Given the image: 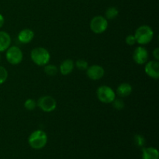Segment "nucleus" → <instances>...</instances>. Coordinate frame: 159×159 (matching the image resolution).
Masks as SVG:
<instances>
[{
    "mask_svg": "<svg viewBox=\"0 0 159 159\" xmlns=\"http://www.w3.org/2000/svg\"><path fill=\"white\" fill-rule=\"evenodd\" d=\"M48 135L43 130H37L30 134L28 138V144L34 150H40L48 144Z\"/></svg>",
    "mask_w": 159,
    "mask_h": 159,
    "instance_id": "nucleus-1",
    "label": "nucleus"
},
{
    "mask_svg": "<svg viewBox=\"0 0 159 159\" xmlns=\"http://www.w3.org/2000/svg\"><path fill=\"white\" fill-rule=\"evenodd\" d=\"M30 58L37 66L43 67L49 64L51 60V54L46 48L43 47H37L31 51Z\"/></svg>",
    "mask_w": 159,
    "mask_h": 159,
    "instance_id": "nucleus-2",
    "label": "nucleus"
},
{
    "mask_svg": "<svg viewBox=\"0 0 159 159\" xmlns=\"http://www.w3.org/2000/svg\"><path fill=\"white\" fill-rule=\"evenodd\" d=\"M136 43L140 45L148 44L154 38V31L151 26L142 25L136 30L134 33Z\"/></svg>",
    "mask_w": 159,
    "mask_h": 159,
    "instance_id": "nucleus-3",
    "label": "nucleus"
},
{
    "mask_svg": "<svg viewBox=\"0 0 159 159\" xmlns=\"http://www.w3.org/2000/svg\"><path fill=\"white\" fill-rule=\"evenodd\" d=\"M98 99L104 104H110L116 99V93L108 85H100L96 90Z\"/></svg>",
    "mask_w": 159,
    "mask_h": 159,
    "instance_id": "nucleus-4",
    "label": "nucleus"
},
{
    "mask_svg": "<svg viewBox=\"0 0 159 159\" xmlns=\"http://www.w3.org/2000/svg\"><path fill=\"white\" fill-rule=\"evenodd\" d=\"M109 26L108 20L101 15L96 16L90 21V30L96 34H101L105 32Z\"/></svg>",
    "mask_w": 159,
    "mask_h": 159,
    "instance_id": "nucleus-5",
    "label": "nucleus"
},
{
    "mask_svg": "<svg viewBox=\"0 0 159 159\" xmlns=\"http://www.w3.org/2000/svg\"><path fill=\"white\" fill-rule=\"evenodd\" d=\"M6 58L9 64L17 65L23 61V54L22 50L16 46H10L6 51Z\"/></svg>",
    "mask_w": 159,
    "mask_h": 159,
    "instance_id": "nucleus-6",
    "label": "nucleus"
},
{
    "mask_svg": "<svg viewBox=\"0 0 159 159\" xmlns=\"http://www.w3.org/2000/svg\"><path fill=\"white\" fill-rule=\"evenodd\" d=\"M37 105L42 111L45 113H51L55 110L57 102L55 99L51 96H41L37 102Z\"/></svg>",
    "mask_w": 159,
    "mask_h": 159,
    "instance_id": "nucleus-7",
    "label": "nucleus"
},
{
    "mask_svg": "<svg viewBox=\"0 0 159 159\" xmlns=\"http://www.w3.org/2000/svg\"><path fill=\"white\" fill-rule=\"evenodd\" d=\"M148 51L144 47L139 46L133 52V60L138 65H144L148 60Z\"/></svg>",
    "mask_w": 159,
    "mask_h": 159,
    "instance_id": "nucleus-8",
    "label": "nucleus"
},
{
    "mask_svg": "<svg viewBox=\"0 0 159 159\" xmlns=\"http://www.w3.org/2000/svg\"><path fill=\"white\" fill-rule=\"evenodd\" d=\"M86 75L89 79L97 81L102 79L105 75V70L101 65H93L86 69Z\"/></svg>",
    "mask_w": 159,
    "mask_h": 159,
    "instance_id": "nucleus-9",
    "label": "nucleus"
},
{
    "mask_svg": "<svg viewBox=\"0 0 159 159\" xmlns=\"http://www.w3.org/2000/svg\"><path fill=\"white\" fill-rule=\"evenodd\" d=\"M144 65V72L146 75L152 79H158L159 78L158 61H149Z\"/></svg>",
    "mask_w": 159,
    "mask_h": 159,
    "instance_id": "nucleus-10",
    "label": "nucleus"
},
{
    "mask_svg": "<svg viewBox=\"0 0 159 159\" xmlns=\"http://www.w3.org/2000/svg\"><path fill=\"white\" fill-rule=\"evenodd\" d=\"M34 36H35V34H34V30L26 28V29H23L20 31L17 38H18V40L20 43L26 44V43H30L34 40Z\"/></svg>",
    "mask_w": 159,
    "mask_h": 159,
    "instance_id": "nucleus-11",
    "label": "nucleus"
},
{
    "mask_svg": "<svg viewBox=\"0 0 159 159\" xmlns=\"http://www.w3.org/2000/svg\"><path fill=\"white\" fill-rule=\"evenodd\" d=\"M11 37L6 31L0 30V53L6 51L11 45Z\"/></svg>",
    "mask_w": 159,
    "mask_h": 159,
    "instance_id": "nucleus-12",
    "label": "nucleus"
},
{
    "mask_svg": "<svg viewBox=\"0 0 159 159\" xmlns=\"http://www.w3.org/2000/svg\"><path fill=\"white\" fill-rule=\"evenodd\" d=\"M75 68V62L71 59H66L60 65V72L62 75H68Z\"/></svg>",
    "mask_w": 159,
    "mask_h": 159,
    "instance_id": "nucleus-13",
    "label": "nucleus"
},
{
    "mask_svg": "<svg viewBox=\"0 0 159 159\" xmlns=\"http://www.w3.org/2000/svg\"><path fill=\"white\" fill-rule=\"evenodd\" d=\"M131 85L127 82H123V83L120 84L119 86L116 89V95L120 96V98H125L130 96L132 93Z\"/></svg>",
    "mask_w": 159,
    "mask_h": 159,
    "instance_id": "nucleus-14",
    "label": "nucleus"
},
{
    "mask_svg": "<svg viewBox=\"0 0 159 159\" xmlns=\"http://www.w3.org/2000/svg\"><path fill=\"white\" fill-rule=\"evenodd\" d=\"M141 159H159L158 149L153 147L143 148Z\"/></svg>",
    "mask_w": 159,
    "mask_h": 159,
    "instance_id": "nucleus-15",
    "label": "nucleus"
},
{
    "mask_svg": "<svg viewBox=\"0 0 159 159\" xmlns=\"http://www.w3.org/2000/svg\"><path fill=\"white\" fill-rule=\"evenodd\" d=\"M118 15H119V10L117 8L114 7V6L107 8L105 12V18L107 20H114L118 16Z\"/></svg>",
    "mask_w": 159,
    "mask_h": 159,
    "instance_id": "nucleus-16",
    "label": "nucleus"
},
{
    "mask_svg": "<svg viewBox=\"0 0 159 159\" xmlns=\"http://www.w3.org/2000/svg\"><path fill=\"white\" fill-rule=\"evenodd\" d=\"M43 67H44L43 70H44V72L46 73L47 75H49V76L56 75L57 71H58V69H57L56 65H49V64H48V65H46Z\"/></svg>",
    "mask_w": 159,
    "mask_h": 159,
    "instance_id": "nucleus-17",
    "label": "nucleus"
},
{
    "mask_svg": "<svg viewBox=\"0 0 159 159\" xmlns=\"http://www.w3.org/2000/svg\"><path fill=\"white\" fill-rule=\"evenodd\" d=\"M75 67L80 71H86L89 67V63L84 59H79L75 63Z\"/></svg>",
    "mask_w": 159,
    "mask_h": 159,
    "instance_id": "nucleus-18",
    "label": "nucleus"
},
{
    "mask_svg": "<svg viewBox=\"0 0 159 159\" xmlns=\"http://www.w3.org/2000/svg\"><path fill=\"white\" fill-rule=\"evenodd\" d=\"M37 102L33 99H27L24 102V107L26 110L32 111L37 107Z\"/></svg>",
    "mask_w": 159,
    "mask_h": 159,
    "instance_id": "nucleus-19",
    "label": "nucleus"
},
{
    "mask_svg": "<svg viewBox=\"0 0 159 159\" xmlns=\"http://www.w3.org/2000/svg\"><path fill=\"white\" fill-rule=\"evenodd\" d=\"M112 104H113V108L116 109V110H122L124 108V107H125L124 100H123L121 98H119V99H116H116L113 101Z\"/></svg>",
    "mask_w": 159,
    "mask_h": 159,
    "instance_id": "nucleus-20",
    "label": "nucleus"
},
{
    "mask_svg": "<svg viewBox=\"0 0 159 159\" xmlns=\"http://www.w3.org/2000/svg\"><path fill=\"white\" fill-rule=\"evenodd\" d=\"M8 79V71L4 67L0 65V85L4 83Z\"/></svg>",
    "mask_w": 159,
    "mask_h": 159,
    "instance_id": "nucleus-21",
    "label": "nucleus"
},
{
    "mask_svg": "<svg viewBox=\"0 0 159 159\" xmlns=\"http://www.w3.org/2000/svg\"><path fill=\"white\" fill-rule=\"evenodd\" d=\"M134 142L138 147H144V144H145V139L144 137L141 134H136L134 136Z\"/></svg>",
    "mask_w": 159,
    "mask_h": 159,
    "instance_id": "nucleus-22",
    "label": "nucleus"
},
{
    "mask_svg": "<svg viewBox=\"0 0 159 159\" xmlns=\"http://www.w3.org/2000/svg\"><path fill=\"white\" fill-rule=\"evenodd\" d=\"M125 42L129 46H133V45H134L136 43V40H135L134 36L132 35V34L127 36L125 39Z\"/></svg>",
    "mask_w": 159,
    "mask_h": 159,
    "instance_id": "nucleus-23",
    "label": "nucleus"
},
{
    "mask_svg": "<svg viewBox=\"0 0 159 159\" xmlns=\"http://www.w3.org/2000/svg\"><path fill=\"white\" fill-rule=\"evenodd\" d=\"M153 54V57H155V61H158L159 60V49L158 48H156L152 52Z\"/></svg>",
    "mask_w": 159,
    "mask_h": 159,
    "instance_id": "nucleus-24",
    "label": "nucleus"
},
{
    "mask_svg": "<svg viewBox=\"0 0 159 159\" xmlns=\"http://www.w3.org/2000/svg\"><path fill=\"white\" fill-rule=\"evenodd\" d=\"M5 23V18L4 16H3L2 15L1 13H0V29H1L2 27L3 26V25H4Z\"/></svg>",
    "mask_w": 159,
    "mask_h": 159,
    "instance_id": "nucleus-25",
    "label": "nucleus"
},
{
    "mask_svg": "<svg viewBox=\"0 0 159 159\" xmlns=\"http://www.w3.org/2000/svg\"><path fill=\"white\" fill-rule=\"evenodd\" d=\"M0 61H1V55H0Z\"/></svg>",
    "mask_w": 159,
    "mask_h": 159,
    "instance_id": "nucleus-26",
    "label": "nucleus"
}]
</instances>
